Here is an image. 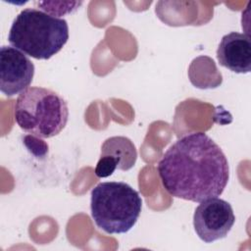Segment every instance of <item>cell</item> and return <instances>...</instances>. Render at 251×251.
Returning a JSON list of instances; mask_svg holds the SVG:
<instances>
[{
    "label": "cell",
    "mask_w": 251,
    "mask_h": 251,
    "mask_svg": "<svg viewBox=\"0 0 251 251\" xmlns=\"http://www.w3.org/2000/svg\"><path fill=\"white\" fill-rule=\"evenodd\" d=\"M158 173L168 193L198 203L220 196L229 179L225 153L204 132L188 133L172 144L158 164Z\"/></svg>",
    "instance_id": "cell-1"
},
{
    "label": "cell",
    "mask_w": 251,
    "mask_h": 251,
    "mask_svg": "<svg viewBox=\"0 0 251 251\" xmlns=\"http://www.w3.org/2000/svg\"><path fill=\"white\" fill-rule=\"evenodd\" d=\"M117 170V162L111 156H101L95 167V175L98 177H108Z\"/></svg>",
    "instance_id": "cell-11"
},
{
    "label": "cell",
    "mask_w": 251,
    "mask_h": 251,
    "mask_svg": "<svg viewBox=\"0 0 251 251\" xmlns=\"http://www.w3.org/2000/svg\"><path fill=\"white\" fill-rule=\"evenodd\" d=\"M35 4L38 5V7H40V9L51 15V16H57L61 17V16H65V15H69V14H73L75 11L78 10V8L82 5V2H35Z\"/></svg>",
    "instance_id": "cell-9"
},
{
    "label": "cell",
    "mask_w": 251,
    "mask_h": 251,
    "mask_svg": "<svg viewBox=\"0 0 251 251\" xmlns=\"http://www.w3.org/2000/svg\"><path fill=\"white\" fill-rule=\"evenodd\" d=\"M68 39L66 20L34 8L21 11L8 34V41L14 48L37 60H48L56 55Z\"/></svg>",
    "instance_id": "cell-2"
},
{
    "label": "cell",
    "mask_w": 251,
    "mask_h": 251,
    "mask_svg": "<svg viewBox=\"0 0 251 251\" xmlns=\"http://www.w3.org/2000/svg\"><path fill=\"white\" fill-rule=\"evenodd\" d=\"M111 156L117 162V169L128 171L136 163L137 151L133 142L126 136H112L101 145V156Z\"/></svg>",
    "instance_id": "cell-8"
},
{
    "label": "cell",
    "mask_w": 251,
    "mask_h": 251,
    "mask_svg": "<svg viewBox=\"0 0 251 251\" xmlns=\"http://www.w3.org/2000/svg\"><path fill=\"white\" fill-rule=\"evenodd\" d=\"M34 75V65L25 53L11 46L0 49V90L7 97L28 88Z\"/></svg>",
    "instance_id": "cell-6"
},
{
    "label": "cell",
    "mask_w": 251,
    "mask_h": 251,
    "mask_svg": "<svg viewBox=\"0 0 251 251\" xmlns=\"http://www.w3.org/2000/svg\"><path fill=\"white\" fill-rule=\"evenodd\" d=\"M90 196L93 222L109 234L129 231L142 210L138 191L123 181L100 182L91 190Z\"/></svg>",
    "instance_id": "cell-3"
},
{
    "label": "cell",
    "mask_w": 251,
    "mask_h": 251,
    "mask_svg": "<svg viewBox=\"0 0 251 251\" xmlns=\"http://www.w3.org/2000/svg\"><path fill=\"white\" fill-rule=\"evenodd\" d=\"M23 143L28 152H30L36 158H44L48 153L47 143L38 136L26 134L23 138Z\"/></svg>",
    "instance_id": "cell-10"
},
{
    "label": "cell",
    "mask_w": 251,
    "mask_h": 251,
    "mask_svg": "<svg viewBox=\"0 0 251 251\" xmlns=\"http://www.w3.org/2000/svg\"><path fill=\"white\" fill-rule=\"evenodd\" d=\"M221 66L236 74L251 71V39L244 33L231 31L224 35L217 49Z\"/></svg>",
    "instance_id": "cell-7"
},
{
    "label": "cell",
    "mask_w": 251,
    "mask_h": 251,
    "mask_svg": "<svg viewBox=\"0 0 251 251\" xmlns=\"http://www.w3.org/2000/svg\"><path fill=\"white\" fill-rule=\"evenodd\" d=\"M14 117L24 131L40 138H50L65 128L69 108L66 100L57 92L32 86L19 94Z\"/></svg>",
    "instance_id": "cell-4"
},
{
    "label": "cell",
    "mask_w": 251,
    "mask_h": 251,
    "mask_svg": "<svg viewBox=\"0 0 251 251\" xmlns=\"http://www.w3.org/2000/svg\"><path fill=\"white\" fill-rule=\"evenodd\" d=\"M234 223L235 216L231 205L218 197L200 202L193 215L194 230L206 243L225 238Z\"/></svg>",
    "instance_id": "cell-5"
}]
</instances>
